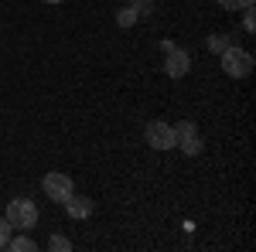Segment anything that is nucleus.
Wrapping results in <instances>:
<instances>
[{
  "label": "nucleus",
  "mask_w": 256,
  "mask_h": 252,
  "mask_svg": "<svg viewBox=\"0 0 256 252\" xmlns=\"http://www.w3.org/2000/svg\"><path fill=\"white\" fill-rule=\"evenodd\" d=\"M192 72V55L184 48H168V58H164V75L168 78H184Z\"/></svg>",
  "instance_id": "5"
},
{
  "label": "nucleus",
  "mask_w": 256,
  "mask_h": 252,
  "mask_svg": "<svg viewBox=\"0 0 256 252\" xmlns=\"http://www.w3.org/2000/svg\"><path fill=\"white\" fill-rule=\"evenodd\" d=\"M116 24H120V27H134V24H137V10H134V3H123V10H116Z\"/></svg>",
  "instance_id": "10"
},
{
  "label": "nucleus",
  "mask_w": 256,
  "mask_h": 252,
  "mask_svg": "<svg viewBox=\"0 0 256 252\" xmlns=\"http://www.w3.org/2000/svg\"><path fill=\"white\" fill-rule=\"evenodd\" d=\"M229 44H232V41L226 38V34H212V38H208V51H216V55H222V51H226Z\"/></svg>",
  "instance_id": "11"
},
{
  "label": "nucleus",
  "mask_w": 256,
  "mask_h": 252,
  "mask_svg": "<svg viewBox=\"0 0 256 252\" xmlns=\"http://www.w3.org/2000/svg\"><path fill=\"white\" fill-rule=\"evenodd\" d=\"M126 3H130V0H126Z\"/></svg>",
  "instance_id": "19"
},
{
  "label": "nucleus",
  "mask_w": 256,
  "mask_h": 252,
  "mask_svg": "<svg viewBox=\"0 0 256 252\" xmlns=\"http://www.w3.org/2000/svg\"><path fill=\"white\" fill-rule=\"evenodd\" d=\"M41 3H62V0H41Z\"/></svg>",
  "instance_id": "18"
},
{
  "label": "nucleus",
  "mask_w": 256,
  "mask_h": 252,
  "mask_svg": "<svg viewBox=\"0 0 256 252\" xmlns=\"http://www.w3.org/2000/svg\"><path fill=\"white\" fill-rule=\"evenodd\" d=\"M242 10H246V14H242V27L253 34V31H256V14H253V7H242Z\"/></svg>",
  "instance_id": "15"
},
{
  "label": "nucleus",
  "mask_w": 256,
  "mask_h": 252,
  "mask_svg": "<svg viewBox=\"0 0 256 252\" xmlns=\"http://www.w3.org/2000/svg\"><path fill=\"white\" fill-rule=\"evenodd\" d=\"M7 249H10V252H34V249H38V242L28 239V235H10V239H7Z\"/></svg>",
  "instance_id": "8"
},
{
  "label": "nucleus",
  "mask_w": 256,
  "mask_h": 252,
  "mask_svg": "<svg viewBox=\"0 0 256 252\" xmlns=\"http://www.w3.org/2000/svg\"><path fill=\"white\" fill-rule=\"evenodd\" d=\"M192 133H198V126L192 123V119H181V123L174 126V136H178V140H181V136H192Z\"/></svg>",
  "instance_id": "13"
},
{
  "label": "nucleus",
  "mask_w": 256,
  "mask_h": 252,
  "mask_svg": "<svg viewBox=\"0 0 256 252\" xmlns=\"http://www.w3.org/2000/svg\"><path fill=\"white\" fill-rule=\"evenodd\" d=\"M48 249H52V252H68V249H72V242H68L65 235H52V239H48Z\"/></svg>",
  "instance_id": "12"
},
{
  "label": "nucleus",
  "mask_w": 256,
  "mask_h": 252,
  "mask_svg": "<svg viewBox=\"0 0 256 252\" xmlns=\"http://www.w3.org/2000/svg\"><path fill=\"white\" fill-rule=\"evenodd\" d=\"M44 194L52 198V201H58V205H65L68 198H72V177L62 174V171H52V174H44Z\"/></svg>",
  "instance_id": "4"
},
{
  "label": "nucleus",
  "mask_w": 256,
  "mask_h": 252,
  "mask_svg": "<svg viewBox=\"0 0 256 252\" xmlns=\"http://www.w3.org/2000/svg\"><path fill=\"white\" fill-rule=\"evenodd\" d=\"M130 3H134V10H137V20L154 17V10H158V3H154V0H130Z\"/></svg>",
  "instance_id": "9"
},
{
  "label": "nucleus",
  "mask_w": 256,
  "mask_h": 252,
  "mask_svg": "<svg viewBox=\"0 0 256 252\" xmlns=\"http://www.w3.org/2000/svg\"><path fill=\"white\" fill-rule=\"evenodd\" d=\"M222 10H242V0H218Z\"/></svg>",
  "instance_id": "16"
},
{
  "label": "nucleus",
  "mask_w": 256,
  "mask_h": 252,
  "mask_svg": "<svg viewBox=\"0 0 256 252\" xmlns=\"http://www.w3.org/2000/svg\"><path fill=\"white\" fill-rule=\"evenodd\" d=\"M178 147H181V154H188V157H198V154H202V147H205V143H202V136H198V133H192V136H181V140H178Z\"/></svg>",
  "instance_id": "7"
},
{
  "label": "nucleus",
  "mask_w": 256,
  "mask_h": 252,
  "mask_svg": "<svg viewBox=\"0 0 256 252\" xmlns=\"http://www.w3.org/2000/svg\"><path fill=\"white\" fill-rule=\"evenodd\" d=\"M253 3H256V0H242V7H253Z\"/></svg>",
  "instance_id": "17"
},
{
  "label": "nucleus",
  "mask_w": 256,
  "mask_h": 252,
  "mask_svg": "<svg viewBox=\"0 0 256 252\" xmlns=\"http://www.w3.org/2000/svg\"><path fill=\"white\" fill-rule=\"evenodd\" d=\"M92 198H86V194H76L72 191V198L65 201V212H68V218H89L92 215Z\"/></svg>",
  "instance_id": "6"
},
{
  "label": "nucleus",
  "mask_w": 256,
  "mask_h": 252,
  "mask_svg": "<svg viewBox=\"0 0 256 252\" xmlns=\"http://www.w3.org/2000/svg\"><path fill=\"white\" fill-rule=\"evenodd\" d=\"M147 143H150L154 150H174L178 147L174 126H171V123H160V119L147 123Z\"/></svg>",
  "instance_id": "3"
},
{
  "label": "nucleus",
  "mask_w": 256,
  "mask_h": 252,
  "mask_svg": "<svg viewBox=\"0 0 256 252\" xmlns=\"http://www.w3.org/2000/svg\"><path fill=\"white\" fill-rule=\"evenodd\" d=\"M10 232H14V225H10L7 218H0V249H7V239H10Z\"/></svg>",
  "instance_id": "14"
},
{
  "label": "nucleus",
  "mask_w": 256,
  "mask_h": 252,
  "mask_svg": "<svg viewBox=\"0 0 256 252\" xmlns=\"http://www.w3.org/2000/svg\"><path fill=\"white\" fill-rule=\"evenodd\" d=\"M4 218L14 225V232H18V229H34V225H38V205H34L31 198H14V201H7Z\"/></svg>",
  "instance_id": "2"
},
{
  "label": "nucleus",
  "mask_w": 256,
  "mask_h": 252,
  "mask_svg": "<svg viewBox=\"0 0 256 252\" xmlns=\"http://www.w3.org/2000/svg\"><path fill=\"white\" fill-rule=\"evenodd\" d=\"M218 65H222V72L229 78H246L253 72V55L246 51V48H236V44H229L222 55H218Z\"/></svg>",
  "instance_id": "1"
}]
</instances>
